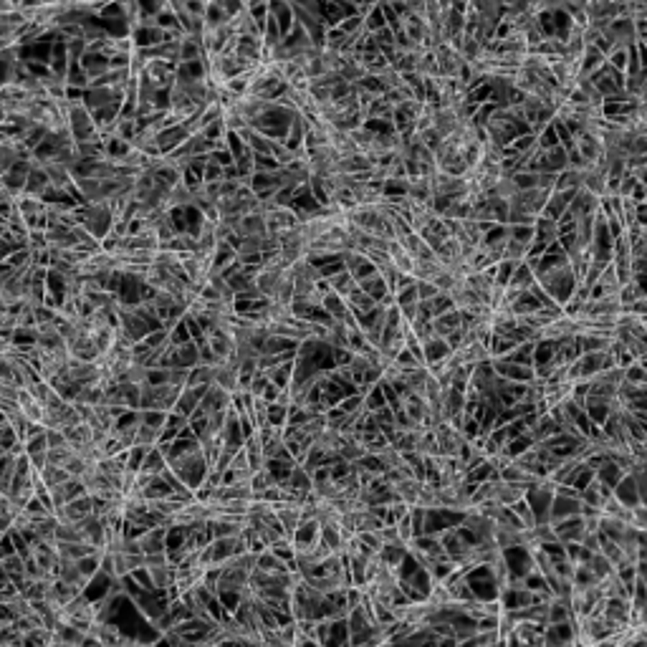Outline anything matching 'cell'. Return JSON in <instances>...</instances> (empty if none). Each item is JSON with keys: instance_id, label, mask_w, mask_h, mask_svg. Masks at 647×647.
<instances>
[{"instance_id": "cell-7", "label": "cell", "mask_w": 647, "mask_h": 647, "mask_svg": "<svg viewBox=\"0 0 647 647\" xmlns=\"http://www.w3.org/2000/svg\"><path fill=\"white\" fill-rule=\"evenodd\" d=\"M329 283H331V291L334 294H339V296H349L351 291L357 289V278L351 276L347 268H342V271H336L334 276H329Z\"/></svg>"}, {"instance_id": "cell-3", "label": "cell", "mask_w": 647, "mask_h": 647, "mask_svg": "<svg viewBox=\"0 0 647 647\" xmlns=\"http://www.w3.org/2000/svg\"><path fill=\"white\" fill-rule=\"evenodd\" d=\"M432 324H435V331L440 339H448V336L455 331V329L463 327V311L460 309H450V311L440 314V316H435L432 319Z\"/></svg>"}, {"instance_id": "cell-2", "label": "cell", "mask_w": 647, "mask_h": 647, "mask_svg": "<svg viewBox=\"0 0 647 647\" xmlns=\"http://www.w3.org/2000/svg\"><path fill=\"white\" fill-rule=\"evenodd\" d=\"M359 286H362V289H364L369 296L375 298L377 304H382V301L390 296V294H395V291L390 289V283L384 281V276L380 271L369 273L366 278H362V281H359Z\"/></svg>"}, {"instance_id": "cell-13", "label": "cell", "mask_w": 647, "mask_h": 647, "mask_svg": "<svg viewBox=\"0 0 647 647\" xmlns=\"http://www.w3.org/2000/svg\"><path fill=\"white\" fill-rule=\"evenodd\" d=\"M167 417H170V413H164V410H142L140 413V420L157 430H162L167 425Z\"/></svg>"}, {"instance_id": "cell-16", "label": "cell", "mask_w": 647, "mask_h": 647, "mask_svg": "<svg viewBox=\"0 0 647 647\" xmlns=\"http://www.w3.org/2000/svg\"><path fill=\"white\" fill-rule=\"evenodd\" d=\"M0 647H23V642H21V645H0Z\"/></svg>"}, {"instance_id": "cell-15", "label": "cell", "mask_w": 647, "mask_h": 647, "mask_svg": "<svg viewBox=\"0 0 647 647\" xmlns=\"http://www.w3.org/2000/svg\"><path fill=\"white\" fill-rule=\"evenodd\" d=\"M69 437L63 430H48V448H58V445H66Z\"/></svg>"}, {"instance_id": "cell-10", "label": "cell", "mask_w": 647, "mask_h": 647, "mask_svg": "<svg viewBox=\"0 0 647 647\" xmlns=\"http://www.w3.org/2000/svg\"><path fill=\"white\" fill-rule=\"evenodd\" d=\"M71 478V473L66 468H61V465H54V463H48L46 468L41 470V481L48 485V488H54V485H61L66 483Z\"/></svg>"}, {"instance_id": "cell-6", "label": "cell", "mask_w": 647, "mask_h": 647, "mask_svg": "<svg viewBox=\"0 0 647 647\" xmlns=\"http://www.w3.org/2000/svg\"><path fill=\"white\" fill-rule=\"evenodd\" d=\"M294 372H296V359H291V362H283V364L273 366L271 372H268V377H271V382L278 384L281 390H289L291 384H294Z\"/></svg>"}, {"instance_id": "cell-4", "label": "cell", "mask_w": 647, "mask_h": 647, "mask_svg": "<svg viewBox=\"0 0 647 647\" xmlns=\"http://www.w3.org/2000/svg\"><path fill=\"white\" fill-rule=\"evenodd\" d=\"M422 347H425V362H428V366L437 364V362H443V359H448L452 354L448 339H440V336H435L432 342L422 344Z\"/></svg>"}, {"instance_id": "cell-9", "label": "cell", "mask_w": 647, "mask_h": 647, "mask_svg": "<svg viewBox=\"0 0 647 647\" xmlns=\"http://www.w3.org/2000/svg\"><path fill=\"white\" fill-rule=\"evenodd\" d=\"M0 571H3V574H10V577L25 574V556L18 551L8 553V556H0Z\"/></svg>"}, {"instance_id": "cell-8", "label": "cell", "mask_w": 647, "mask_h": 647, "mask_svg": "<svg viewBox=\"0 0 647 647\" xmlns=\"http://www.w3.org/2000/svg\"><path fill=\"white\" fill-rule=\"evenodd\" d=\"M63 432H66V437H69V443L74 445V450H78L81 445L94 443V428H91V425H86V422H78V425L63 430Z\"/></svg>"}, {"instance_id": "cell-1", "label": "cell", "mask_w": 647, "mask_h": 647, "mask_svg": "<svg viewBox=\"0 0 647 647\" xmlns=\"http://www.w3.org/2000/svg\"><path fill=\"white\" fill-rule=\"evenodd\" d=\"M200 364V347L197 342H185V344H175L172 349V366H185V369H193V366Z\"/></svg>"}, {"instance_id": "cell-17", "label": "cell", "mask_w": 647, "mask_h": 647, "mask_svg": "<svg viewBox=\"0 0 647 647\" xmlns=\"http://www.w3.org/2000/svg\"><path fill=\"white\" fill-rule=\"evenodd\" d=\"M195 647H215V645H208V642H203V645H195Z\"/></svg>"}, {"instance_id": "cell-5", "label": "cell", "mask_w": 647, "mask_h": 647, "mask_svg": "<svg viewBox=\"0 0 647 647\" xmlns=\"http://www.w3.org/2000/svg\"><path fill=\"white\" fill-rule=\"evenodd\" d=\"M347 304L351 306V311L357 314V316H362V314H366V311H372V309H377V301L369 294H366L362 286L357 283V289L351 291L349 296H347Z\"/></svg>"}, {"instance_id": "cell-12", "label": "cell", "mask_w": 647, "mask_h": 647, "mask_svg": "<svg viewBox=\"0 0 647 647\" xmlns=\"http://www.w3.org/2000/svg\"><path fill=\"white\" fill-rule=\"evenodd\" d=\"M422 304L428 306L432 316H440V314L450 311V309H458V306H455V301H452V296H450V294H445V291H443V294H437L435 298H430V301H422Z\"/></svg>"}, {"instance_id": "cell-11", "label": "cell", "mask_w": 647, "mask_h": 647, "mask_svg": "<svg viewBox=\"0 0 647 647\" xmlns=\"http://www.w3.org/2000/svg\"><path fill=\"white\" fill-rule=\"evenodd\" d=\"M18 443H21V435L16 432V428L0 417V452H10Z\"/></svg>"}, {"instance_id": "cell-14", "label": "cell", "mask_w": 647, "mask_h": 647, "mask_svg": "<svg viewBox=\"0 0 647 647\" xmlns=\"http://www.w3.org/2000/svg\"><path fill=\"white\" fill-rule=\"evenodd\" d=\"M417 294H420V301H430V298H435L443 291L437 289L435 281H417Z\"/></svg>"}]
</instances>
